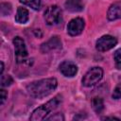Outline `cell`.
Here are the masks:
<instances>
[{
  "label": "cell",
  "instance_id": "10",
  "mask_svg": "<svg viewBox=\"0 0 121 121\" xmlns=\"http://www.w3.org/2000/svg\"><path fill=\"white\" fill-rule=\"evenodd\" d=\"M107 18L110 21H114L121 18V1L111 5L107 12Z\"/></svg>",
  "mask_w": 121,
  "mask_h": 121
},
{
  "label": "cell",
  "instance_id": "18",
  "mask_svg": "<svg viewBox=\"0 0 121 121\" xmlns=\"http://www.w3.org/2000/svg\"><path fill=\"white\" fill-rule=\"evenodd\" d=\"M112 96L114 99H120L121 98V83L116 85V87L114 88V90L112 92Z\"/></svg>",
  "mask_w": 121,
  "mask_h": 121
},
{
  "label": "cell",
  "instance_id": "21",
  "mask_svg": "<svg viewBox=\"0 0 121 121\" xmlns=\"http://www.w3.org/2000/svg\"><path fill=\"white\" fill-rule=\"evenodd\" d=\"M0 65H1V69H0V74L2 75V74H3V71H4V63H3L2 61H1V62H0Z\"/></svg>",
  "mask_w": 121,
  "mask_h": 121
},
{
  "label": "cell",
  "instance_id": "8",
  "mask_svg": "<svg viewBox=\"0 0 121 121\" xmlns=\"http://www.w3.org/2000/svg\"><path fill=\"white\" fill-rule=\"evenodd\" d=\"M61 48V41L58 36L51 37L47 42L42 43L40 50L42 53H48L52 50H59Z\"/></svg>",
  "mask_w": 121,
  "mask_h": 121
},
{
  "label": "cell",
  "instance_id": "11",
  "mask_svg": "<svg viewBox=\"0 0 121 121\" xmlns=\"http://www.w3.org/2000/svg\"><path fill=\"white\" fill-rule=\"evenodd\" d=\"M65 9L71 12H79L83 9V3L81 0H66Z\"/></svg>",
  "mask_w": 121,
  "mask_h": 121
},
{
  "label": "cell",
  "instance_id": "4",
  "mask_svg": "<svg viewBox=\"0 0 121 121\" xmlns=\"http://www.w3.org/2000/svg\"><path fill=\"white\" fill-rule=\"evenodd\" d=\"M44 21L48 26H55L58 25L61 21V10L60 9L56 6H50L44 11Z\"/></svg>",
  "mask_w": 121,
  "mask_h": 121
},
{
  "label": "cell",
  "instance_id": "17",
  "mask_svg": "<svg viewBox=\"0 0 121 121\" xmlns=\"http://www.w3.org/2000/svg\"><path fill=\"white\" fill-rule=\"evenodd\" d=\"M113 58H114V60H115V63H116L117 68L118 69H121V48L117 49L114 52Z\"/></svg>",
  "mask_w": 121,
  "mask_h": 121
},
{
  "label": "cell",
  "instance_id": "5",
  "mask_svg": "<svg viewBox=\"0 0 121 121\" xmlns=\"http://www.w3.org/2000/svg\"><path fill=\"white\" fill-rule=\"evenodd\" d=\"M117 43V40L111 35H104L102 37H100L95 43V47L98 51L100 52H104V51H108L110 49H112V47H114Z\"/></svg>",
  "mask_w": 121,
  "mask_h": 121
},
{
  "label": "cell",
  "instance_id": "14",
  "mask_svg": "<svg viewBox=\"0 0 121 121\" xmlns=\"http://www.w3.org/2000/svg\"><path fill=\"white\" fill-rule=\"evenodd\" d=\"M20 3L24 4V5H26L28 7H30L31 9H35V10H38L40 9L41 8V0H19Z\"/></svg>",
  "mask_w": 121,
  "mask_h": 121
},
{
  "label": "cell",
  "instance_id": "13",
  "mask_svg": "<svg viewBox=\"0 0 121 121\" xmlns=\"http://www.w3.org/2000/svg\"><path fill=\"white\" fill-rule=\"evenodd\" d=\"M93 109L96 113H100L104 110V102L101 97H95L92 101Z\"/></svg>",
  "mask_w": 121,
  "mask_h": 121
},
{
  "label": "cell",
  "instance_id": "20",
  "mask_svg": "<svg viewBox=\"0 0 121 121\" xmlns=\"http://www.w3.org/2000/svg\"><path fill=\"white\" fill-rule=\"evenodd\" d=\"M0 95H1V105H3L4 102L6 101L7 97H8V93L4 89H1L0 90Z\"/></svg>",
  "mask_w": 121,
  "mask_h": 121
},
{
  "label": "cell",
  "instance_id": "15",
  "mask_svg": "<svg viewBox=\"0 0 121 121\" xmlns=\"http://www.w3.org/2000/svg\"><path fill=\"white\" fill-rule=\"evenodd\" d=\"M12 82H13V79L9 75H5V76L2 75V77H1V85H2V87L9 86V85H11Z\"/></svg>",
  "mask_w": 121,
  "mask_h": 121
},
{
  "label": "cell",
  "instance_id": "19",
  "mask_svg": "<svg viewBox=\"0 0 121 121\" xmlns=\"http://www.w3.org/2000/svg\"><path fill=\"white\" fill-rule=\"evenodd\" d=\"M45 119H47V120H58V121H60V120H63L64 117L62 116L61 113H55L54 115H52L50 117H46Z\"/></svg>",
  "mask_w": 121,
  "mask_h": 121
},
{
  "label": "cell",
  "instance_id": "3",
  "mask_svg": "<svg viewBox=\"0 0 121 121\" xmlns=\"http://www.w3.org/2000/svg\"><path fill=\"white\" fill-rule=\"evenodd\" d=\"M103 77V70L100 67L91 68L82 78V84L85 87H91L96 84Z\"/></svg>",
  "mask_w": 121,
  "mask_h": 121
},
{
  "label": "cell",
  "instance_id": "1",
  "mask_svg": "<svg viewBox=\"0 0 121 121\" xmlns=\"http://www.w3.org/2000/svg\"><path fill=\"white\" fill-rule=\"evenodd\" d=\"M58 86V81L55 78H43L33 81L26 86L28 95L34 98H43L50 95Z\"/></svg>",
  "mask_w": 121,
  "mask_h": 121
},
{
  "label": "cell",
  "instance_id": "6",
  "mask_svg": "<svg viewBox=\"0 0 121 121\" xmlns=\"http://www.w3.org/2000/svg\"><path fill=\"white\" fill-rule=\"evenodd\" d=\"M13 44H14V50H15V56H16L17 62L24 61L26 57L27 56V51H26V47L25 44V41L21 37L17 36L13 39Z\"/></svg>",
  "mask_w": 121,
  "mask_h": 121
},
{
  "label": "cell",
  "instance_id": "22",
  "mask_svg": "<svg viewBox=\"0 0 121 121\" xmlns=\"http://www.w3.org/2000/svg\"><path fill=\"white\" fill-rule=\"evenodd\" d=\"M101 119H119L117 117H112V116H106V117H102Z\"/></svg>",
  "mask_w": 121,
  "mask_h": 121
},
{
  "label": "cell",
  "instance_id": "16",
  "mask_svg": "<svg viewBox=\"0 0 121 121\" xmlns=\"http://www.w3.org/2000/svg\"><path fill=\"white\" fill-rule=\"evenodd\" d=\"M1 13L2 15H8L11 12V6L9 3H2L1 4Z\"/></svg>",
  "mask_w": 121,
  "mask_h": 121
},
{
  "label": "cell",
  "instance_id": "12",
  "mask_svg": "<svg viewBox=\"0 0 121 121\" xmlns=\"http://www.w3.org/2000/svg\"><path fill=\"white\" fill-rule=\"evenodd\" d=\"M28 20V10L25 8H18L15 15V21L19 24H25Z\"/></svg>",
  "mask_w": 121,
  "mask_h": 121
},
{
  "label": "cell",
  "instance_id": "2",
  "mask_svg": "<svg viewBox=\"0 0 121 121\" xmlns=\"http://www.w3.org/2000/svg\"><path fill=\"white\" fill-rule=\"evenodd\" d=\"M61 101H62L61 95H57L56 96H54L52 99H50L45 104L35 109L32 112L29 119L31 121H40V120L45 119L46 115L48 113H50L52 111H54L55 109H57L59 107V105L61 103Z\"/></svg>",
  "mask_w": 121,
  "mask_h": 121
},
{
  "label": "cell",
  "instance_id": "9",
  "mask_svg": "<svg viewBox=\"0 0 121 121\" xmlns=\"http://www.w3.org/2000/svg\"><path fill=\"white\" fill-rule=\"evenodd\" d=\"M60 71L63 76L71 78L77 74L78 67L74 62L70 60H64L60 64Z\"/></svg>",
  "mask_w": 121,
  "mask_h": 121
},
{
  "label": "cell",
  "instance_id": "7",
  "mask_svg": "<svg viewBox=\"0 0 121 121\" xmlns=\"http://www.w3.org/2000/svg\"><path fill=\"white\" fill-rule=\"evenodd\" d=\"M84 20L82 18H74L72 19L69 23H68V26H67V33L71 36H77V35H79L83 28H84Z\"/></svg>",
  "mask_w": 121,
  "mask_h": 121
}]
</instances>
